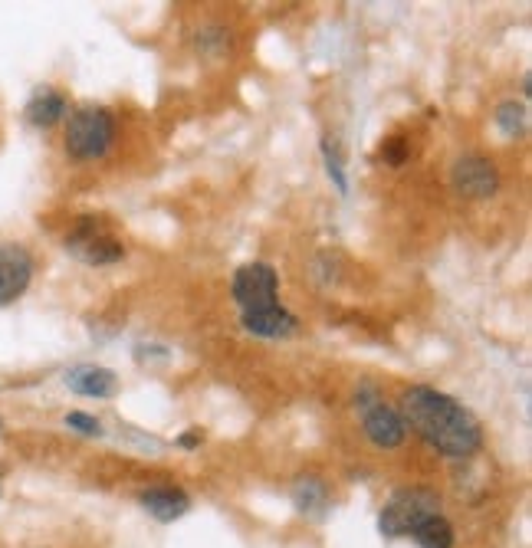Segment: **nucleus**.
<instances>
[{
    "label": "nucleus",
    "instance_id": "nucleus-15",
    "mask_svg": "<svg viewBox=\"0 0 532 548\" xmlns=\"http://www.w3.org/2000/svg\"><path fill=\"white\" fill-rule=\"evenodd\" d=\"M526 106L523 102H516V99H510V102H503L500 109H496V128L506 135V138H516V135H523L526 132Z\"/></svg>",
    "mask_w": 532,
    "mask_h": 548
},
{
    "label": "nucleus",
    "instance_id": "nucleus-11",
    "mask_svg": "<svg viewBox=\"0 0 532 548\" xmlns=\"http://www.w3.org/2000/svg\"><path fill=\"white\" fill-rule=\"evenodd\" d=\"M138 499H142V506L148 509V516H155L158 522H175L191 509V499L184 496L181 489H148V493H142Z\"/></svg>",
    "mask_w": 532,
    "mask_h": 548
},
{
    "label": "nucleus",
    "instance_id": "nucleus-9",
    "mask_svg": "<svg viewBox=\"0 0 532 548\" xmlns=\"http://www.w3.org/2000/svg\"><path fill=\"white\" fill-rule=\"evenodd\" d=\"M66 388L73 394H83V398H112L115 388H119V378L109 368L76 365L66 371Z\"/></svg>",
    "mask_w": 532,
    "mask_h": 548
},
{
    "label": "nucleus",
    "instance_id": "nucleus-17",
    "mask_svg": "<svg viewBox=\"0 0 532 548\" xmlns=\"http://www.w3.org/2000/svg\"><path fill=\"white\" fill-rule=\"evenodd\" d=\"M227 43L230 40H227V33L221 27H211V30L198 33V50H204V53H224Z\"/></svg>",
    "mask_w": 532,
    "mask_h": 548
},
{
    "label": "nucleus",
    "instance_id": "nucleus-20",
    "mask_svg": "<svg viewBox=\"0 0 532 548\" xmlns=\"http://www.w3.org/2000/svg\"><path fill=\"white\" fill-rule=\"evenodd\" d=\"M178 443H181L184 450H194V447H198V443H201V430H191V434H184Z\"/></svg>",
    "mask_w": 532,
    "mask_h": 548
},
{
    "label": "nucleus",
    "instance_id": "nucleus-8",
    "mask_svg": "<svg viewBox=\"0 0 532 548\" xmlns=\"http://www.w3.org/2000/svg\"><path fill=\"white\" fill-rule=\"evenodd\" d=\"M454 188H457V194L480 201V197L496 194V188H500V174H496L493 161L480 158V155H467L454 165Z\"/></svg>",
    "mask_w": 532,
    "mask_h": 548
},
{
    "label": "nucleus",
    "instance_id": "nucleus-19",
    "mask_svg": "<svg viewBox=\"0 0 532 548\" xmlns=\"http://www.w3.org/2000/svg\"><path fill=\"white\" fill-rule=\"evenodd\" d=\"M381 158H385L391 168H401L404 161H408V145H404V138H388L385 148H381Z\"/></svg>",
    "mask_w": 532,
    "mask_h": 548
},
{
    "label": "nucleus",
    "instance_id": "nucleus-16",
    "mask_svg": "<svg viewBox=\"0 0 532 548\" xmlns=\"http://www.w3.org/2000/svg\"><path fill=\"white\" fill-rule=\"evenodd\" d=\"M322 155H326V171L329 178L335 181V188L342 194L349 191V181H345V171H342V158H339V148H335L332 138H322Z\"/></svg>",
    "mask_w": 532,
    "mask_h": 548
},
{
    "label": "nucleus",
    "instance_id": "nucleus-3",
    "mask_svg": "<svg viewBox=\"0 0 532 548\" xmlns=\"http://www.w3.org/2000/svg\"><path fill=\"white\" fill-rule=\"evenodd\" d=\"M115 138V122L109 109H79L69 115V125H66V155L76 158V161H96L109 151Z\"/></svg>",
    "mask_w": 532,
    "mask_h": 548
},
{
    "label": "nucleus",
    "instance_id": "nucleus-1",
    "mask_svg": "<svg viewBox=\"0 0 532 548\" xmlns=\"http://www.w3.org/2000/svg\"><path fill=\"white\" fill-rule=\"evenodd\" d=\"M401 421L411 427L421 440H427L437 453L444 457H470L473 450H480V424L464 404H457L447 394L414 384L401 394Z\"/></svg>",
    "mask_w": 532,
    "mask_h": 548
},
{
    "label": "nucleus",
    "instance_id": "nucleus-18",
    "mask_svg": "<svg viewBox=\"0 0 532 548\" xmlns=\"http://www.w3.org/2000/svg\"><path fill=\"white\" fill-rule=\"evenodd\" d=\"M66 427H73V430H79V434H86V437H99L102 434V424L96 421V417L83 414V411L66 414Z\"/></svg>",
    "mask_w": 532,
    "mask_h": 548
},
{
    "label": "nucleus",
    "instance_id": "nucleus-5",
    "mask_svg": "<svg viewBox=\"0 0 532 548\" xmlns=\"http://www.w3.org/2000/svg\"><path fill=\"white\" fill-rule=\"evenodd\" d=\"M66 250L89 266H109V263H119L125 256L122 240H115L112 233L102 227V220H96V217L76 220L73 233L66 237Z\"/></svg>",
    "mask_w": 532,
    "mask_h": 548
},
{
    "label": "nucleus",
    "instance_id": "nucleus-14",
    "mask_svg": "<svg viewBox=\"0 0 532 548\" xmlns=\"http://www.w3.org/2000/svg\"><path fill=\"white\" fill-rule=\"evenodd\" d=\"M414 542L421 548H450L454 545V526H450L444 516H434L427 519L424 526L414 529Z\"/></svg>",
    "mask_w": 532,
    "mask_h": 548
},
{
    "label": "nucleus",
    "instance_id": "nucleus-4",
    "mask_svg": "<svg viewBox=\"0 0 532 548\" xmlns=\"http://www.w3.org/2000/svg\"><path fill=\"white\" fill-rule=\"evenodd\" d=\"M355 407L362 414V427H365V437L375 443L378 450H395L408 437V427H404L401 414L395 407H388L381 401V394L375 384H362L355 391Z\"/></svg>",
    "mask_w": 532,
    "mask_h": 548
},
{
    "label": "nucleus",
    "instance_id": "nucleus-12",
    "mask_svg": "<svg viewBox=\"0 0 532 548\" xmlns=\"http://www.w3.org/2000/svg\"><path fill=\"white\" fill-rule=\"evenodd\" d=\"M66 115V99L53 89H40L37 96L27 102V119L37 128H50Z\"/></svg>",
    "mask_w": 532,
    "mask_h": 548
},
{
    "label": "nucleus",
    "instance_id": "nucleus-2",
    "mask_svg": "<svg viewBox=\"0 0 532 548\" xmlns=\"http://www.w3.org/2000/svg\"><path fill=\"white\" fill-rule=\"evenodd\" d=\"M434 516H441V496L431 489H401L381 509L378 529L388 539H401V535H414V529Z\"/></svg>",
    "mask_w": 532,
    "mask_h": 548
},
{
    "label": "nucleus",
    "instance_id": "nucleus-10",
    "mask_svg": "<svg viewBox=\"0 0 532 548\" xmlns=\"http://www.w3.org/2000/svg\"><path fill=\"white\" fill-rule=\"evenodd\" d=\"M240 322H244V329L260 335V338H286L296 332V316L293 312H286L280 302L270 309H257V312H240Z\"/></svg>",
    "mask_w": 532,
    "mask_h": 548
},
{
    "label": "nucleus",
    "instance_id": "nucleus-7",
    "mask_svg": "<svg viewBox=\"0 0 532 548\" xmlns=\"http://www.w3.org/2000/svg\"><path fill=\"white\" fill-rule=\"evenodd\" d=\"M33 279V256L20 243H0V306L27 293Z\"/></svg>",
    "mask_w": 532,
    "mask_h": 548
},
{
    "label": "nucleus",
    "instance_id": "nucleus-6",
    "mask_svg": "<svg viewBox=\"0 0 532 548\" xmlns=\"http://www.w3.org/2000/svg\"><path fill=\"white\" fill-rule=\"evenodd\" d=\"M234 293L240 312H257L276 306V293H280V276L270 263H247L234 273Z\"/></svg>",
    "mask_w": 532,
    "mask_h": 548
},
{
    "label": "nucleus",
    "instance_id": "nucleus-13",
    "mask_svg": "<svg viewBox=\"0 0 532 548\" xmlns=\"http://www.w3.org/2000/svg\"><path fill=\"white\" fill-rule=\"evenodd\" d=\"M293 506L303 512V516H319L322 509L329 506V489L316 476H303L293 486Z\"/></svg>",
    "mask_w": 532,
    "mask_h": 548
}]
</instances>
